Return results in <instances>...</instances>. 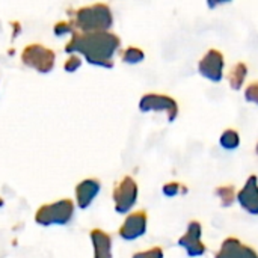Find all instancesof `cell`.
Here are the masks:
<instances>
[{
    "label": "cell",
    "instance_id": "cell-24",
    "mask_svg": "<svg viewBox=\"0 0 258 258\" xmlns=\"http://www.w3.org/2000/svg\"><path fill=\"white\" fill-rule=\"evenodd\" d=\"M255 153H257V156H258V142H257V147H255Z\"/></svg>",
    "mask_w": 258,
    "mask_h": 258
},
{
    "label": "cell",
    "instance_id": "cell-3",
    "mask_svg": "<svg viewBox=\"0 0 258 258\" xmlns=\"http://www.w3.org/2000/svg\"><path fill=\"white\" fill-rule=\"evenodd\" d=\"M74 216V203L68 198L51 204H44L35 213V222L42 227L67 225Z\"/></svg>",
    "mask_w": 258,
    "mask_h": 258
},
{
    "label": "cell",
    "instance_id": "cell-14",
    "mask_svg": "<svg viewBox=\"0 0 258 258\" xmlns=\"http://www.w3.org/2000/svg\"><path fill=\"white\" fill-rule=\"evenodd\" d=\"M248 76V67L243 62H239L236 65L231 67L230 73H228V82L231 89L234 91H240L245 85V79Z\"/></svg>",
    "mask_w": 258,
    "mask_h": 258
},
{
    "label": "cell",
    "instance_id": "cell-7",
    "mask_svg": "<svg viewBox=\"0 0 258 258\" xmlns=\"http://www.w3.org/2000/svg\"><path fill=\"white\" fill-rule=\"evenodd\" d=\"M224 67H225V59L224 54L216 50V48H210L203 59L198 63V73L215 83H219L224 79Z\"/></svg>",
    "mask_w": 258,
    "mask_h": 258
},
{
    "label": "cell",
    "instance_id": "cell-19",
    "mask_svg": "<svg viewBox=\"0 0 258 258\" xmlns=\"http://www.w3.org/2000/svg\"><path fill=\"white\" fill-rule=\"evenodd\" d=\"M162 190H163V194H165L166 197H169V198H172V197L178 195L180 192H187V189H186V187H183V186H181L180 183H177V181H172V183L165 184Z\"/></svg>",
    "mask_w": 258,
    "mask_h": 258
},
{
    "label": "cell",
    "instance_id": "cell-17",
    "mask_svg": "<svg viewBox=\"0 0 258 258\" xmlns=\"http://www.w3.org/2000/svg\"><path fill=\"white\" fill-rule=\"evenodd\" d=\"M121 57H122V62L130 63V65H135V63H141L145 59V53L139 47H133L132 45V47H127L122 51Z\"/></svg>",
    "mask_w": 258,
    "mask_h": 258
},
{
    "label": "cell",
    "instance_id": "cell-8",
    "mask_svg": "<svg viewBox=\"0 0 258 258\" xmlns=\"http://www.w3.org/2000/svg\"><path fill=\"white\" fill-rule=\"evenodd\" d=\"M201 236H203V225L198 221H190L186 233L178 239V245L186 251L189 257H203L207 248L203 243Z\"/></svg>",
    "mask_w": 258,
    "mask_h": 258
},
{
    "label": "cell",
    "instance_id": "cell-11",
    "mask_svg": "<svg viewBox=\"0 0 258 258\" xmlns=\"http://www.w3.org/2000/svg\"><path fill=\"white\" fill-rule=\"evenodd\" d=\"M215 258H258L257 251L248 245H243L236 237H227Z\"/></svg>",
    "mask_w": 258,
    "mask_h": 258
},
{
    "label": "cell",
    "instance_id": "cell-6",
    "mask_svg": "<svg viewBox=\"0 0 258 258\" xmlns=\"http://www.w3.org/2000/svg\"><path fill=\"white\" fill-rule=\"evenodd\" d=\"M138 195H139V189L136 181L132 177L125 175L113 187L115 212L119 215H127L138 203Z\"/></svg>",
    "mask_w": 258,
    "mask_h": 258
},
{
    "label": "cell",
    "instance_id": "cell-15",
    "mask_svg": "<svg viewBox=\"0 0 258 258\" xmlns=\"http://www.w3.org/2000/svg\"><path fill=\"white\" fill-rule=\"evenodd\" d=\"M215 194L221 200V206L222 207H231L234 204V201H236V197H237L236 189L231 184H225V186L216 187L215 189Z\"/></svg>",
    "mask_w": 258,
    "mask_h": 258
},
{
    "label": "cell",
    "instance_id": "cell-16",
    "mask_svg": "<svg viewBox=\"0 0 258 258\" xmlns=\"http://www.w3.org/2000/svg\"><path fill=\"white\" fill-rule=\"evenodd\" d=\"M219 144H221V147L222 148H225V150H236V148H239V145H240V136H239V132L237 130H234V128H227L222 135H221V138H219Z\"/></svg>",
    "mask_w": 258,
    "mask_h": 258
},
{
    "label": "cell",
    "instance_id": "cell-10",
    "mask_svg": "<svg viewBox=\"0 0 258 258\" xmlns=\"http://www.w3.org/2000/svg\"><path fill=\"white\" fill-rule=\"evenodd\" d=\"M237 203L240 207L248 212L249 215H258V177L257 175H249L248 180L245 181L243 187L237 192L236 197Z\"/></svg>",
    "mask_w": 258,
    "mask_h": 258
},
{
    "label": "cell",
    "instance_id": "cell-22",
    "mask_svg": "<svg viewBox=\"0 0 258 258\" xmlns=\"http://www.w3.org/2000/svg\"><path fill=\"white\" fill-rule=\"evenodd\" d=\"M245 100L258 104V82H252L251 85H248V88L245 89Z\"/></svg>",
    "mask_w": 258,
    "mask_h": 258
},
{
    "label": "cell",
    "instance_id": "cell-23",
    "mask_svg": "<svg viewBox=\"0 0 258 258\" xmlns=\"http://www.w3.org/2000/svg\"><path fill=\"white\" fill-rule=\"evenodd\" d=\"M3 204H5V203H3V200L0 198V207H3Z\"/></svg>",
    "mask_w": 258,
    "mask_h": 258
},
{
    "label": "cell",
    "instance_id": "cell-5",
    "mask_svg": "<svg viewBox=\"0 0 258 258\" xmlns=\"http://www.w3.org/2000/svg\"><path fill=\"white\" fill-rule=\"evenodd\" d=\"M139 109L141 112H163L168 116L169 122H174L178 116V103L165 94H156L150 92L145 94L141 101H139Z\"/></svg>",
    "mask_w": 258,
    "mask_h": 258
},
{
    "label": "cell",
    "instance_id": "cell-21",
    "mask_svg": "<svg viewBox=\"0 0 258 258\" xmlns=\"http://www.w3.org/2000/svg\"><path fill=\"white\" fill-rule=\"evenodd\" d=\"M163 249L159 248V246H154V248H150L147 251H142V252H136L132 258H163Z\"/></svg>",
    "mask_w": 258,
    "mask_h": 258
},
{
    "label": "cell",
    "instance_id": "cell-4",
    "mask_svg": "<svg viewBox=\"0 0 258 258\" xmlns=\"http://www.w3.org/2000/svg\"><path fill=\"white\" fill-rule=\"evenodd\" d=\"M21 60L29 68H33L41 74H47L54 68L56 54L51 48H47L42 44H29L21 53Z\"/></svg>",
    "mask_w": 258,
    "mask_h": 258
},
{
    "label": "cell",
    "instance_id": "cell-13",
    "mask_svg": "<svg viewBox=\"0 0 258 258\" xmlns=\"http://www.w3.org/2000/svg\"><path fill=\"white\" fill-rule=\"evenodd\" d=\"M92 248H94V258H112V237L110 234L104 233L100 228H94L89 233Z\"/></svg>",
    "mask_w": 258,
    "mask_h": 258
},
{
    "label": "cell",
    "instance_id": "cell-1",
    "mask_svg": "<svg viewBox=\"0 0 258 258\" xmlns=\"http://www.w3.org/2000/svg\"><path fill=\"white\" fill-rule=\"evenodd\" d=\"M119 45H121L119 36L112 32L82 33L76 30L71 35L68 44L65 45V51L68 54L80 53L91 65L112 68L113 56L118 51Z\"/></svg>",
    "mask_w": 258,
    "mask_h": 258
},
{
    "label": "cell",
    "instance_id": "cell-18",
    "mask_svg": "<svg viewBox=\"0 0 258 258\" xmlns=\"http://www.w3.org/2000/svg\"><path fill=\"white\" fill-rule=\"evenodd\" d=\"M53 32L56 36H63V35H73L76 32V27L73 21H57L53 27Z\"/></svg>",
    "mask_w": 258,
    "mask_h": 258
},
{
    "label": "cell",
    "instance_id": "cell-12",
    "mask_svg": "<svg viewBox=\"0 0 258 258\" xmlns=\"http://www.w3.org/2000/svg\"><path fill=\"white\" fill-rule=\"evenodd\" d=\"M101 184L97 178H86L76 187V201L80 209H88L100 194Z\"/></svg>",
    "mask_w": 258,
    "mask_h": 258
},
{
    "label": "cell",
    "instance_id": "cell-9",
    "mask_svg": "<svg viewBox=\"0 0 258 258\" xmlns=\"http://www.w3.org/2000/svg\"><path fill=\"white\" fill-rule=\"evenodd\" d=\"M147 225H148V216L147 212L139 210L135 213H130L124 224L119 227V237L130 242V240H136L139 237H142L147 233Z\"/></svg>",
    "mask_w": 258,
    "mask_h": 258
},
{
    "label": "cell",
    "instance_id": "cell-20",
    "mask_svg": "<svg viewBox=\"0 0 258 258\" xmlns=\"http://www.w3.org/2000/svg\"><path fill=\"white\" fill-rule=\"evenodd\" d=\"M80 67H82V59L77 54H71L63 63V70L67 73H76Z\"/></svg>",
    "mask_w": 258,
    "mask_h": 258
},
{
    "label": "cell",
    "instance_id": "cell-2",
    "mask_svg": "<svg viewBox=\"0 0 258 258\" xmlns=\"http://www.w3.org/2000/svg\"><path fill=\"white\" fill-rule=\"evenodd\" d=\"M73 24L77 32L92 33V32H109L113 24V15L107 5L95 3L91 6L79 8L73 14Z\"/></svg>",
    "mask_w": 258,
    "mask_h": 258
}]
</instances>
